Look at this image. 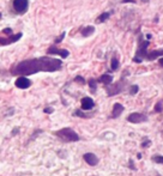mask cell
<instances>
[{
  "instance_id": "9c48e42d",
  "label": "cell",
  "mask_w": 163,
  "mask_h": 176,
  "mask_svg": "<svg viewBox=\"0 0 163 176\" xmlns=\"http://www.w3.org/2000/svg\"><path fill=\"white\" fill-rule=\"evenodd\" d=\"M80 104H82V109L83 110H91L95 107V102L91 97H84L80 101Z\"/></svg>"
},
{
  "instance_id": "5b68a950",
  "label": "cell",
  "mask_w": 163,
  "mask_h": 176,
  "mask_svg": "<svg viewBox=\"0 0 163 176\" xmlns=\"http://www.w3.org/2000/svg\"><path fill=\"white\" fill-rule=\"evenodd\" d=\"M23 36L22 33H18V34H12V35H7L6 37H0V46H9L11 43H14L17 42L18 40H21Z\"/></svg>"
},
{
  "instance_id": "d6986e66",
  "label": "cell",
  "mask_w": 163,
  "mask_h": 176,
  "mask_svg": "<svg viewBox=\"0 0 163 176\" xmlns=\"http://www.w3.org/2000/svg\"><path fill=\"white\" fill-rule=\"evenodd\" d=\"M73 115L79 116V118H89V115H87L85 113H83V111H80V110H76V111L73 113Z\"/></svg>"
},
{
  "instance_id": "5bb4252c",
  "label": "cell",
  "mask_w": 163,
  "mask_h": 176,
  "mask_svg": "<svg viewBox=\"0 0 163 176\" xmlns=\"http://www.w3.org/2000/svg\"><path fill=\"white\" fill-rule=\"evenodd\" d=\"M98 82L104 84V85H110L112 82H113V77L110 74H108V73H106V74H102L101 77L98 78Z\"/></svg>"
},
{
  "instance_id": "4fadbf2b",
  "label": "cell",
  "mask_w": 163,
  "mask_h": 176,
  "mask_svg": "<svg viewBox=\"0 0 163 176\" xmlns=\"http://www.w3.org/2000/svg\"><path fill=\"white\" fill-rule=\"evenodd\" d=\"M160 56H163V49H158V50H153L151 53H148L146 55V60H155V59H157V58H160Z\"/></svg>"
},
{
  "instance_id": "3957f363",
  "label": "cell",
  "mask_w": 163,
  "mask_h": 176,
  "mask_svg": "<svg viewBox=\"0 0 163 176\" xmlns=\"http://www.w3.org/2000/svg\"><path fill=\"white\" fill-rule=\"evenodd\" d=\"M55 135L59 137L63 142H67V143H72V142H78L79 140V135L72 128H61L58 132H55Z\"/></svg>"
},
{
  "instance_id": "30bf717a",
  "label": "cell",
  "mask_w": 163,
  "mask_h": 176,
  "mask_svg": "<svg viewBox=\"0 0 163 176\" xmlns=\"http://www.w3.org/2000/svg\"><path fill=\"white\" fill-rule=\"evenodd\" d=\"M121 90H122V82H119V83L114 84L113 86H109L108 85L107 92H108V96H114V95L121 92Z\"/></svg>"
},
{
  "instance_id": "f546056e",
  "label": "cell",
  "mask_w": 163,
  "mask_h": 176,
  "mask_svg": "<svg viewBox=\"0 0 163 176\" xmlns=\"http://www.w3.org/2000/svg\"><path fill=\"white\" fill-rule=\"evenodd\" d=\"M141 1H144V2H148V1H149V0H141Z\"/></svg>"
},
{
  "instance_id": "4316f807",
  "label": "cell",
  "mask_w": 163,
  "mask_h": 176,
  "mask_svg": "<svg viewBox=\"0 0 163 176\" xmlns=\"http://www.w3.org/2000/svg\"><path fill=\"white\" fill-rule=\"evenodd\" d=\"M44 113H47V114L53 113V108H44Z\"/></svg>"
},
{
  "instance_id": "2e32d148",
  "label": "cell",
  "mask_w": 163,
  "mask_h": 176,
  "mask_svg": "<svg viewBox=\"0 0 163 176\" xmlns=\"http://www.w3.org/2000/svg\"><path fill=\"white\" fill-rule=\"evenodd\" d=\"M109 17H110V12H103V13H101L100 16L97 17V19H96V23H103L106 22L107 19H108Z\"/></svg>"
},
{
  "instance_id": "1f68e13d",
  "label": "cell",
  "mask_w": 163,
  "mask_h": 176,
  "mask_svg": "<svg viewBox=\"0 0 163 176\" xmlns=\"http://www.w3.org/2000/svg\"><path fill=\"white\" fill-rule=\"evenodd\" d=\"M157 176H160V175H157Z\"/></svg>"
},
{
  "instance_id": "603a6c76",
  "label": "cell",
  "mask_w": 163,
  "mask_h": 176,
  "mask_svg": "<svg viewBox=\"0 0 163 176\" xmlns=\"http://www.w3.org/2000/svg\"><path fill=\"white\" fill-rule=\"evenodd\" d=\"M75 82L80 83V84H85V79H84L83 77H80V76H77V77L75 78Z\"/></svg>"
},
{
  "instance_id": "8fae6325",
  "label": "cell",
  "mask_w": 163,
  "mask_h": 176,
  "mask_svg": "<svg viewBox=\"0 0 163 176\" xmlns=\"http://www.w3.org/2000/svg\"><path fill=\"white\" fill-rule=\"evenodd\" d=\"M83 158H84V161L87 162L89 165H91V166H94V165H96L98 163V158L96 154H91V152H88L83 156Z\"/></svg>"
},
{
  "instance_id": "7402d4cb",
  "label": "cell",
  "mask_w": 163,
  "mask_h": 176,
  "mask_svg": "<svg viewBox=\"0 0 163 176\" xmlns=\"http://www.w3.org/2000/svg\"><path fill=\"white\" fill-rule=\"evenodd\" d=\"M152 159H153L156 163H162L163 164V156H155Z\"/></svg>"
},
{
  "instance_id": "484cf974",
  "label": "cell",
  "mask_w": 163,
  "mask_h": 176,
  "mask_svg": "<svg viewBox=\"0 0 163 176\" xmlns=\"http://www.w3.org/2000/svg\"><path fill=\"white\" fill-rule=\"evenodd\" d=\"M18 132H19V128H18V127H14V128H13V132L11 133V135H12V137H13V135L18 134Z\"/></svg>"
},
{
  "instance_id": "8992f818",
  "label": "cell",
  "mask_w": 163,
  "mask_h": 176,
  "mask_svg": "<svg viewBox=\"0 0 163 176\" xmlns=\"http://www.w3.org/2000/svg\"><path fill=\"white\" fill-rule=\"evenodd\" d=\"M14 85H16L18 89L25 90V89L30 88V85H31V80H30V79H28L25 76H19V77L16 79Z\"/></svg>"
},
{
  "instance_id": "cb8c5ba5",
  "label": "cell",
  "mask_w": 163,
  "mask_h": 176,
  "mask_svg": "<svg viewBox=\"0 0 163 176\" xmlns=\"http://www.w3.org/2000/svg\"><path fill=\"white\" fill-rule=\"evenodd\" d=\"M161 110H162V103H161V102H158V103L156 104V107H155V111L160 113Z\"/></svg>"
},
{
  "instance_id": "44dd1931",
  "label": "cell",
  "mask_w": 163,
  "mask_h": 176,
  "mask_svg": "<svg viewBox=\"0 0 163 176\" xmlns=\"http://www.w3.org/2000/svg\"><path fill=\"white\" fill-rule=\"evenodd\" d=\"M138 90H139V88H138L137 85H132L130 89V94L131 95H136V94L138 92Z\"/></svg>"
},
{
  "instance_id": "ffe728a7",
  "label": "cell",
  "mask_w": 163,
  "mask_h": 176,
  "mask_svg": "<svg viewBox=\"0 0 163 176\" xmlns=\"http://www.w3.org/2000/svg\"><path fill=\"white\" fill-rule=\"evenodd\" d=\"M65 35H66V33L65 31H64V33H61V35H60V36H58V37H56V38H55V44H58V43H60V42H61V41H63V40H64V37H65Z\"/></svg>"
},
{
  "instance_id": "6da1fadb",
  "label": "cell",
  "mask_w": 163,
  "mask_h": 176,
  "mask_svg": "<svg viewBox=\"0 0 163 176\" xmlns=\"http://www.w3.org/2000/svg\"><path fill=\"white\" fill-rule=\"evenodd\" d=\"M63 61L60 59L42 56L28 59L18 62L16 66L11 68V73L13 76H31L37 72H55L61 70Z\"/></svg>"
},
{
  "instance_id": "7a4b0ae2",
  "label": "cell",
  "mask_w": 163,
  "mask_h": 176,
  "mask_svg": "<svg viewBox=\"0 0 163 176\" xmlns=\"http://www.w3.org/2000/svg\"><path fill=\"white\" fill-rule=\"evenodd\" d=\"M149 44H150V41H149V40H144L143 36H139V38H138V49H137L136 55H134V58H133V61H134V62H141L144 59H146Z\"/></svg>"
},
{
  "instance_id": "f1b7e54d",
  "label": "cell",
  "mask_w": 163,
  "mask_h": 176,
  "mask_svg": "<svg viewBox=\"0 0 163 176\" xmlns=\"http://www.w3.org/2000/svg\"><path fill=\"white\" fill-rule=\"evenodd\" d=\"M160 65L163 67V56H161V59H160Z\"/></svg>"
},
{
  "instance_id": "277c9868",
  "label": "cell",
  "mask_w": 163,
  "mask_h": 176,
  "mask_svg": "<svg viewBox=\"0 0 163 176\" xmlns=\"http://www.w3.org/2000/svg\"><path fill=\"white\" fill-rule=\"evenodd\" d=\"M12 9L16 14H24L29 10V0H12Z\"/></svg>"
},
{
  "instance_id": "83f0119b",
  "label": "cell",
  "mask_w": 163,
  "mask_h": 176,
  "mask_svg": "<svg viewBox=\"0 0 163 176\" xmlns=\"http://www.w3.org/2000/svg\"><path fill=\"white\" fill-rule=\"evenodd\" d=\"M122 2H136L134 0H122Z\"/></svg>"
},
{
  "instance_id": "7c38bea8",
  "label": "cell",
  "mask_w": 163,
  "mask_h": 176,
  "mask_svg": "<svg viewBox=\"0 0 163 176\" xmlns=\"http://www.w3.org/2000/svg\"><path fill=\"white\" fill-rule=\"evenodd\" d=\"M122 111H124V106L120 104V103H115L114 107H113V111H112V118H113V119L119 118Z\"/></svg>"
},
{
  "instance_id": "52a82bcc",
  "label": "cell",
  "mask_w": 163,
  "mask_h": 176,
  "mask_svg": "<svg viewBox=\"0 0 163 176\" xmlns=\"http://www.w3.org/2000/svg\"><path fill=\"white\" fill-rule=\"evenodd\" d=\"M47 53L51 55H60L61 59H66V58L68 56V54H70L67 49H60V48H56L55 46L49 47L48 50H47Z\"/></svg>"
},
{
  "instance_id": "9a60e30c",
  "label": "cell",
  "mask_w": 163,
  "mask_h": 176,
  "mask_svg": "<svg viewBox=\"0 0 163 176\" xmlns=\"http://www.w3.org/2000/svg\"><path fill=\"white\" fill-rule=\"evenodd\" d=\"M94 33H95V28H94L92 25H88L85 28H83V30H82V35H83L84 37H89V36H91Z\"/></svg>"
},
{
  "instance_id": "ac0fdd59",
  "label": "cell",
  "mask_w": 163,
  "mask_h": 176,
  "mask_svg": "<svg viewBox=\"0 0 163 176\" xmlns=\"http://www.w3.org/2000/svg\"><path fill=\"white\" fill-rule=\"evenodd\" d=\"M88 84H89V86L91 89V91L92 92H95L96 91V84H97V80H95V79H90L89 82H88Z\"/></svg>"
},
{
  "instance_id": "d4e9b609",
  "label": "cell",
  "mask_w": 163,
  "mask_h": 176,
  "mask_svg": "<svg viewBox=\"0 0 163 176\" xmlns=\"http://www.w3.org/2000/svg\"><path fill=\"white\" fill-rule=\"evenodd\" d=\"M2 34H5V35H12V29L11 28H5L2 30Z\"/></svg>"
},
{
  "instance_id": "4dcf8cb0",
  "label": "cell",
  "mask_w": 163,
  "mask_h": 176,
  "mask_svg": "<svg viewBox=\"0 0 163 176\" xmlns=\"http://www.w3.org/2000/svg\"><path fill=\"white\" fill-rule=\"evenodd\" d=\"M1 17H2V14H1V12H0V19H1Z\"/></svg>"
},
{
  "instance_id": "ba28073f",
  "label": "cell",
  "mask_w": 163,
  "mask_h": 176,
  "mask_svg": "<svg viewBox=\"0 0 163 176\" xmlns=\"http://www.w3.org/2000/svg\"><path fill=\"white\" fill-rule=\"evenodd\" d=\"M148 120V118L141 114V113H132L128 115L127 118V121L132 122V123H139V122H145Z\"/></svg>"
},
{
  "instance_id": "e0dca14e",
  "label": "cell",
  "mask_w": 163,
  "mask_h": 176,
  "mask_svg": "<svg viewBox=\"0 0 163 176\" xmlns=\"http://www.w3.org/2000/svg\"><path fill=\"white\" fill-rule=\"evenodd\" d=\"M119 60H118V58H113L112 59V62H110V68H112V71H116L118 68H119Z\"/></svg>"
}]
</instances>
